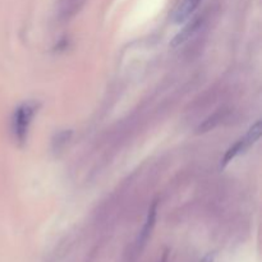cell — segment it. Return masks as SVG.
<instances>
[{
  "label": "cell",
  "instance_id": "1",
  "mask_svg": "<svg viewBox=\"0 0 262 262\" xmlns=\"http://www.w3.org/2000/svg\"><path fill=\"white\" fill-rule=\"evenodd\" d=\"M36 110H37V104L32 101L25 102L15 109L13 117V130L18 142L23 143L27 138L28 129L36 114Z\"/></svg>",
  "mask_w": 262,
  "mask_h": 262
},
{
  "label": "cell",
  "instance_id": "2",
  "mask_svg": "<svg viewBox=\"0 0 262 262\" xmlns=\"http://www.w3.org/2000/svg\"><path fill=\"white\" fill-rule=\"evenodd\" d=\"M202 0H182L181 4L176 8L173 13V20L176 23H183L193 14L194 10Z\"/></svg>",
  "mask_w": 262,
  "mask_h": 262
},
{
  "label": "cell",
  "instance_id": "3",
  "mask_svg": "<svg viewBox=\"0 0 262 262\" xmlns=\"http://www.w3.org/2000/svg\"><path fill=\"white\" fill-rule=\"evenodd\" d=\"M200 27H201V20L200 19H194L192 20L191 23H188L181 32H178L174 36L173 40H171L170 42L171 48H178V46L183 45L186 41H188L189 38L199 31Z\"/></svg>",
  "mask_w": 262,
  "mask_h": 262
},
{
  "label": "cell",
  "instance_id": "4",
  "mask_svg": "<svg viewBox=\"0 0 262 262\" xmlns=\"http://www.w3.org/2000/svg\"><path fill=\"white\" fill-rule=\"evenodd\" d=\"M156 209H158V202H154V204L151 205L150 210H148L147 220H146L145 227H143L142 232H141V235H140V245H143V243H145L146 241H147V238L150 237L151 230H152L154 225H155Z\"/></svg>",
  "mask_w": 262,
  "mask_h": 262
},
{
  "label": "cell",
  "instance_id": "5",
  "mask_svg": "<svg viewBox=\"0 0 262 262\" xmlns=\"http://www.w3.org/2000/svg\"><path fill=\"white\" fill-rule=\"evenodd\" d=\"M247 148H248V146L246 145V142L243 138L242 140L237 141V142H235L232 147L228 148V151L225 152L224 158H223V161H222V168H225V166H227L230 161L234 160V159L237 158L238 155H241L242 152H245Z\"/></svg>",
  "mask_w": 262,
  "mask_h": 262
},
{
  "label": "cell",
  "instance_id": "6",
  "mask_svg": "<svg viewBox=\"0 0 262 262\" xmlns=\"http://www.w3.org/2000/svg\"><path fill=\"white\" fill-rule=\"evenodd\" d=\"M261 122L260 120H257V122L255 123V124L252 125V127L250 128V130L247 132V135L243 137V140H245L246 145L248 146V147H251L252 145H255L256 142H257L258 140H260L261 137Z\"/></svg>",
  "mask_w": 262,
  "mask_h": 262
},
{
  "label": "cell",
  "instance_id": "7",
  "mask_svg": "<svg viewBox=\"0 0 262 262\" xmlns=\"http://www.w3.org/2000/svg\"><path fill=\"white\" fill-rule=\"evenodd\" d=\"M222 118H223L222 112L216 113V114H214V115H211V117L207 118V119L205 120V122L202 123L201 125H200L199 129H197V132H199V133H205V132H209V130L214 129V128L216 127V125L220 123Z\"/></svg>",
  "mask_w": 262,
  "mask_h": 262
},
{
  "label": "cell",
  "instance_id": "8",
  "mask_svg": "<svg viewBox=\"0 0 262 262\" xmlns=\"http://www.w3.org/2000/svg\"><path fill=\"white\" fill-rule=\"evenodd\" d=\"M214 260H215V252H211V253H207V255L205 256V257L200 262H214Z\"/></svg>",
  "mask_w": 262,
  "mask_h": 262
}]
</instances>
